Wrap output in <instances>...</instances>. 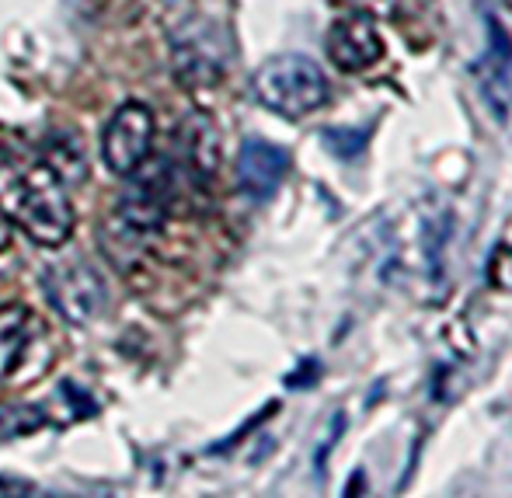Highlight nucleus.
Wrapping results in <instances>:
<instances>
[{
  "label": "nucleus",
  "mask_w": 512,
  "mask_h": 498,
  "mask_svg": "<svg viewBox=\"0 0 512 498\" xmlns=\"http://www.w3.org/2000/svg\"><path fill=\"white\" fill-rule=\"evenodd\" d=\"M46 345V328L39 314L25 303L0 307V380H11L21 366H28L32 349Z\"/></svg>",
  "instance_id": "nucleus-9"
},
{
  "label": "nucleus",
  "mask_w": 512,
  "mask_h": 498,
  "mask_svg": "<svg viewBox=\"0 0 512 498\" xmlns=\"http://www.w3.org/2000/svg\"><path fill=\"white\" fill-rule=\"evenodd\" d=\"M182 161L196 182L209 185L220 168V136L206 115H189L182 126Z\"/></svg>",
  "instance_id": "nucleus-11"
},
{
  "label": "nucleus",
  "mask_w": 512,
  "mask_h": 498,
  "mask_svg": "<svg viewBox=\"0 0 512 498\" xmlns=\"http://www.w3.org/2000/svg\"><path fill=\"white\" fill-rule=\"evenodd\" d=\"M49 422L42 404H0V443L32 436Z\"/></svg>",
  "instance_id": "nucleus-12"
},
{
  "label": "nucleus",
  "mask_w": 512,
  "mask_h": 498,
  "mask_svg": "<svg viewBox=\"0 0 512 498\" xmlns=\"http://www.w3.org/2000/svg\"><path fill=\"white\" fill-rule=\"evenodd\" d=\"M485 25H488V53L485 60L474 63V74L485 81V98L495 108V115L506 119L512 101V35L502 28V21L495 14H485Z\"/></svg>",
  "instance_id": "nucleus-10"
},
{
  "label": "nucleus",
  "mask_w": 512,
  "mask_h": 498,
  "mask_svg": "<svg viewBox=\"0 0 512 498\" xmlns=\"http://www.w3.org/2000/svg\"><path fill=\"white\" fill-rule=\"evenodd\" d=\"M488 283L502 293H512V244H499L488 258Z\"/></svg>",
  "instance_id": "nucleus-14"
},
{
  "label": "nucleus",
  "mask_w": 512,
  "mask_h": 498,
  "mask_svg": "<svg viewBox=\"0 0 512 498\" xmlns=\"http://www.w3.org/2000/svg\"><path fill=\"white\" fill-rule=\"evenodd\" d=\"M373 136V126H331L321 133V143L324 150H328L331 157H338V161H356V157H363L366 143H370Z\"/></svg>",
  "instance_id": "nucleus-13"
},
{
  "label": "nucleus",
  "mask_w": 512,
  "mask_h": 498,
  "mask_svg": "<svg viewBox=\"0 0 512 498\" xmlns=\"http://www.w3.org/2000/svg\"><path fill=\"white\" fill-rule=\"evenodd\" d=\"M154 147V112L143 101H126L115 108L102 136V154L108 171L119 178H129L136 168H143Z\"/></svg>",
  "instance_id": "nucleus-5"
},
{
  "label": "nucleus",
  "mask_w": 512,
  "mask_h": 498,
  "mask_svg": "<svg viewBox=\"0 0 512 498\" xmlns=\"http://www.w3.org/2000/svg\"><path fill=\"white\" fill-rule=\"evenodd\" d=\"M46 297L60 310L63 321L88 324L105 307V279L81 258H70L46 272Z\"/></svg>",
  "instance_id": "nucleus-6"
},
{
  "label": "nucleus",
  "mask_w": 512,
  "mask_h": 498,
  "mask_svg": "<svg viewBox=\"0 0 512 498\" xmlns=\"http://www.w3.org/2000/svg\"><path fill=\"white\" fill-rule=\"evenodd\" d=\"M328 60L345 74H363L384 60V39L370 14L352 11L328 28Z\"/></svg>",
  "instance_id": "nucleus-7"
},
{
  "label": "nucleus",
  "mask_w": 512,
  "mask_h": 498,
  "mask_svg": "<svg viewBox=\"0 0 512 498\" xmlns=\"http://www.w3.org/2000/svg\"><path fill=\"white\" fill-rule=\"evenodd\" d=\"M0 213L42 248H60L74 234V206L63 175L21 150H0Z\"/></svg>",
  "instance_id": "nucleus-1"
},
{
  "label": "nucleus",
  "mask_w": 512,
  "mask_h": 498,
  "mask_svg": "<svg viewBox=\"0 0 512 498\" xmlns=\"http://www.w3.org/2000/svg\"><path fill=\"white\" fill-rule=\"evenodd\" d=\"M300 373H304V377H286V387H307V384H314V380H317V363H314V359H307V363L300 366Z\"/></svg>",
  "instance_id": "nucleus-16"
},
{
  "label": "nucleus",
  "mask_w": 512,
  "mask_h": 498,
  "mask_svg": "<svg viewBox=\"0 0 512 498\" xmlns=\"http://www.w3.org/2000/svg\"><path fill=\"white\" fill-rule=\"evenodd\" d=\"M171 67L185 88H209L227 70V42L213 21H189L171 39Z\"/></svg>",
  "instance_id": "nucleus-4"
},
{
  "label": "nucleus",
  "mask_w": 512,
  "mask_h": 498,
  "mask_svg": "<svg viewBox=\"0 0 512 498\" xmlns=\"http://www.w3.org/2000/svg\"><path fill=\"white\" fill-rule=\"evenodd\" d=\"M168 168L171 161H154L150 171L136 168L133 189L122 196V202L108 216L102 230V248L122 269H133L136 262H143L154 241L161 237L164 220H168V199L171 189H175V178L168 175Z\"/></svg>",
  "instance_id": "nucleus-2"
},
{
  "label": "nucleus",
  "mask_w": 512,
  "mask_h": 498,
  "mask_svg": "<svg viewBox=\"0 0 512 498\" xmlns=\"http://www.w3.org/2000/svg\"><path fill=\"white\" fill-rule=\"evenodd\" d=\"M251 91H255L258 105L283 119H304L328 101V81H324L321 67L300 53L265 60L251 81Z\"/></svg>",
  "instance_id": "nucleus-3"
},
{
  "label": "nucleus",
  "mask_w": 512,
  "mask_h": 498,
  "mask_svg": "<svg viewBox=\"0 0 512 498\" xmlns=\"http://www.w3.org/2000/svg\"><path fill=\"white\" fill-rule=\"evenodd\" d=\"M286 171H290V150L269 140H244L241 154H237V185L248 199L265 202L279 192Z\"/></svg>",
  "instance_id": "nucleus-8"
},
{
  "label": "nucleus",
  "mask_w": 512,
  "mask_h": 498,
  "mask_svg": "<svg viewBox=\"0 0 512 498\" xmlns=\"http://www.w3.org/2000/svg\"><path fill=\"white\" fill-rule=\"evenodd\" d=\"M7 244H11V223H7V216L0 213V251H4Z\"/></svg>",
  "instance_id": "nucleus-17"
},
{
  "label": "nucleus",
  "mask_w": 512,
  "mask_h": 498,
  "mask_svg": "<svg viewBox=\"0 0 512 498\" xmlns=\"http://www.w3.org/2000/svg\"><path fill=\"white\" fill-rule=\"evenodd\" d=\"M345 4H352L356 11H363V14H370V18H373V14H391L398 0H345Z\"/></svg>",
  "instance_id": "nucleus-15"
}]
</instances>
